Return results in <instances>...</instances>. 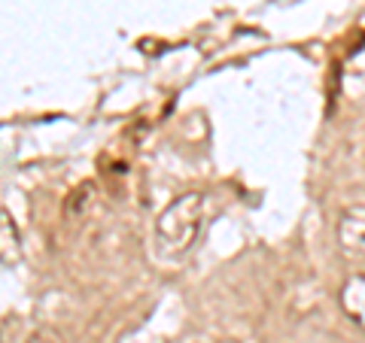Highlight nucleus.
I'll use <instances>...</instances> for the list:
<instances>
[{
	"label": "nucleus",
	"instance_id": "f257e3e1",
	"mask_svg": "<svg viewBox=\"0 0 365 343\" xmlns=\"http://www.w3.org/2000/svg\"><path fill=\"white\" fill-rule=\"evenodd\" d=\"M204 225V194L189 191L168 204L155 222V243L165 255H182Z\"/></svg>",
	"mask_w": 365,
	"mask_h": 343
},
{
	"label": "nucleus",
	"instance_id": "f03ea898",
	"mask_svg": "<svg viewBox=\"0 0 365 343\" xmlns=\"http://www.w3.org/2000/svg\"><path fill=\"white\" fill-rule=\"evenodd\" d=\"M338 243L350 261H365V207H350L338 219Z\"/></svg>",
	"mask_w": 365,
	"mask_h": 343
},
{
	"label": "nucleus",
	"instance_id": "7ed1b4c3",
	"mask_svg": "<svg viewBox=\"0 0 365 343\" xmlns=\"http://www.w3.org/2000/svg\"><path fill=\"white\" fill-rule=\"evenodd\" d=\"M21 261V234L16 219L6 210H0V265L16 268Z\"/></svg>",
	"mask_w": 365,
	"mask_h": 343
},
{
	"label": "nucleus",
	"instance_id": "20e7f679",
	"mask_svg": "<svg viewBox=\"0 0 365 343\" xmlns=\"http://www.w3.org/2000/svg\"><path fill=\"white\" fill-rule=\"evenodd\" d=\"M341 304H344V313L353 319L356 325L365 328V273H356L344 283L341 289Z\"/></svg>",
	"mask_w": 365,
	"mask_h": 343
},
{
	"label": "nucleus",
	"instance_id": "39448f33",
	"mask_svg": "<svg viewBox=\"0 0 365 343\" xmlns=\"http://www.w3.org/2000/svg\"><path fill=\"white\" fill-rule=\"evenodd\" d=\"M28 343H61V334L58 331H52V328H37L28 337Z\"/></svg>",
	"mask_w": 365,
	"mask_h": 343
}]
</instances>
